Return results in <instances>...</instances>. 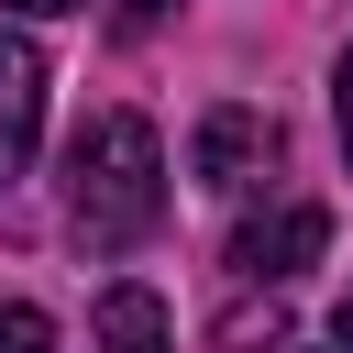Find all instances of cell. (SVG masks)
<instances>
[{
    "instance_id": "obj_1",
    "label": "cell",
    "mask_w": 353,
    "mask_h": 353,
    "mask_svg": "<svg viewBox=\"0 0 353 353\" xmlns=\"http://www.w3.org/2000/svg\"><path fill=\"white\" fill-rule=\"evenodd\" d=\"M165 221V143L143 110H88L66 143V232L88 254H132Z\"/></svg>"
},
{
    "instance_id": "obj_2",
    "label": "cell",
    "mask_w": 353,
    "mask_h": 353,
    "mask_svg": "<svg viewBox=\"0 0 353 353\" xmlns=\"http://www.w3.org/2000/svg\"><path fill=\"white\" fill-rule=\"evenodd\" d=\"M265 165H276V121H265V110H243V99H221V110L199 121V143H188V176H199L210 199H243Z\"/></svg>"
},
{
    "instance_id": "obj_3",
    "label": "cell",
    "mask_w": 353,
    "mask_h": 353,
    "mask_svg": "<svg viewBox=\"0 0 353 353\" xmlns=\"http://www.w3.org/2000/svg\"><path fill=\"white\" fill-rule=\"evenodd\" d=\"M320 254H331V210H320V199H287V210H265V221L232 232V276H254V287H287V276L320 265Z\"/></svg>"
},
{
    "instance_id": "obj_4",
    "label": "cell",
    "mask_w": 353,
    "mask_h": 353,
    "mask_svg": "<svg viewBox=\"0 0 353 353\" xmlns=\"http://www.w3.org/2000/svg\"><path fill=\"white\" fill-rule=\"evenodd\" d=\"M33 132H44V55L22 33H0V188L33 165Z\"/></svg>"
},
{
    "instance_id": "obj_5",
    "label": "cell",
    "mask_w": 353,
    "mask_h": 353,
    "mask_svg": "<svg viewBox=\"0 0 353 353\" xmlns=\"http://www.w3.org/2000/svg\"><path fill=\"white\" fill-rule=\"evenodd\" d=\"M88 353H176V320H165V298L154 287H99V320H88Z\"/></svg>"
},
{
    "instance_id": "obj_6",
    "label": "cell",
    "mask_w": 353,
    "mask_h": 353,
    "mask_svg": "<svg viewBox=\"0 0 353 353\" xmlns=\"http://www.w3.org/2000/svg\"><path fill=\"white\" fill-rule=\"evenodd\" d=\"M0 353H55V320L33 298H0Z\"/></svg>"
},
{
    "instance_id": "obj_7",
    "label": "cell",
    "mask_w": 353,
    "mask_h": 353,
    "mask_svg": "<svg viewBox=\"0 0 353 353\" xmlns=\"http://www.w3.org/2000/svg\"><path fill=\"white\" fill-rule=\"evenodd\" d=\"M331 121H342V154H353V44H342V66H331Z\"/></svg>"
},
{
    "instance_id": "obj_8",
    "label": "cell",
    "mask_w": 353,
    "mask_h": 353,
    "mask_svg": "<svg viewBox=\"0 0 353 353\" xmlns=\"http://www.w3.org/2000/svg\"><path fill=\"white\" fill-rule=\"evenodd\" d=\"M0 11H33V22H55V11H88V0H0Z\"/></svg>"
},
{
    "instance_id": "obj_9",
    "label": "cell",
    "mask_w": 353,
    "mask_h": 353,
    "mask_svg": "<svg viewBox=\"0 0 353 353\" xmlns=\"http://www.w3.org/2000/svg\"><path fill=\"white\" fill-rule=\"evenodd\" d=\"M165 11H176V0H121V22H132V33H143V22H165Z\"/></svg>"
},
{
    "instance_id": "obj_10",
    "label": "cell",
    "mask_w": 353,
    "mask_h": 353,
    "mask_svg": "<svg viewBox=\"0 0 353 353\" xmlns=\"http://www.w3.org/2000/svg\"><path fill=\"white\" fill-rule=\"evenodd\" d=\"M342 353H353V298H342Z\"/></svg>"
}]
</instances>
